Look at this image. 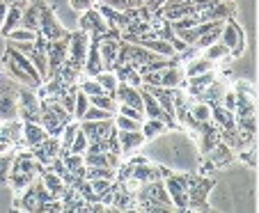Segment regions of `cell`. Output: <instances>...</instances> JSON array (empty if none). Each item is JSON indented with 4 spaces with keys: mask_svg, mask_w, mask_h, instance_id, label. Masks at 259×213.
<instances>
[{
    "mask_svg": "<svg viewBox=\"0 0 259 213\" xmlns=\"http://www.w3.org/2000/svg\"><path fill=\"white\" fill-rule=\"evenodd\" d=\"M78 25H80V30H85V32L90 34V37H101V34H106L108 30H110L108 21L103 19V14L97 10V7H90V10L80 12Z\"/></svg>",
    "mask_w": 259,
    "mask_h": 213,
    "instance_id": "9c48e42d",
    "label": "cell"
},
{
    "mask_svg": "<svg viewBox=\"0 0 259 213\" xmlns=\"http://www.w3.org/2000/svg\"><path fill=\"white\" fill-rule=\"evenodd\" d=\"M34 179H37L34 172H23V169H10V172H7V184H10V188L16 190V193H23Z\"/></svg>",
    "mask_w": 259,
    "mask_h": 213,
    "instance_id": "83f0119b",
    "label": "cell"
},
{
    "mask_svg": "<svg viewBox=\"0 0 259 213\" xmlns=\"http://www.w3.org/2000/svg\"><path fill=\"white\" fill-rule=\"evenodd\" d=\"M14 142H10L7 140V138H3L0 136V154H12V151H14Z\"/></svg>",
    "mask_w": 259,
    "mask_h": 213,
    "instance_id": "7dc6e473",
    "label": "cell"
},
{
    "mask_svg": "<svg viewBox=\"0 0 259 213\" xmlns=\"http://www.w3.org/2000/svg\"><path fill=\"white\" fill-rule=\"evenodd\" d=\"M140 131L145 136V140H154V138H161L167 131V121L158 119V117H145L140 124Z\"/></svg>",
    "mask_w": 259,
    "mask_h": 213,
    "instance_id": "4316f807",
    "label": "cell"
},
{
    "mask_svg": "<svg viewBox=\"0 0 259 213\" xmlns=\"http://www.w3.org/2000/svg\"><path fill=\"white\" fill-rule=\"evenodd\" d=\"M234 156H236V151L232 149V147H227L225 142L220 140L215 147H211L209 151L204 154V158L209 160L213 167H223V165H230L232 160H234Z\"/></svg>",
    "mask_w": 259,
    "mask_h": 213,
    "instance_id": "ac0fdd59",
    "label": "cell"
},
{
    "mask_svg": "<svg viewBox=\"0 0 259 213\" xmlns=\"http://www.w3.org/2000/svg\"><path fill=\"white\" fill-rule=\"evenodd\" d=\"M90 34L85 30H76L69 32V51H67V64H71L76 71L83 73L85 67V55H88V46H90Z\"/></svg>",
    "mask_w": 259,
    "mask_h": 213,
    "instance_id": "3957f363",
    "label": "cell"
},
{
    "mask_svg": "<svg viewBox=\"0 0 259 213\" xmlns=\"http://www.w3.org/2000/svg\"><path fill=\"white\" fill-rule=\"evenodd\" d=\"M211 121L218 126V131H232V129H236V115L232 110H227V108L218 106V103L211 110Z\"/></svg>",
    "mask_w": 259,
    "mask_h": 213,
    "instance_id": "d4e9b609",
    "label": "cell"
},
{
    "mask_svg": "<svg viewBox=\"0 0 259 213\" xmlns=\"http://www.w3.org/2000/svg\"><path fill=\"white\" fill-rule=\"evenodd\" d=\"M94 41H97V49H99V53H101L103 67H106V69H113L115 58H117V51H119V41H122V34H119V30L110 28L106 34H101V37H94Z\"/></svg>",
    "mask_w": 259,
    "mask_h": 213,
    "instance_id": "8992f818",
    "label": "cell"
},
{
    "mask_svg": "<svg viewBox=\"0 0 259 213\" xmlns=\"http://www.w3.org/2000/svg\"><path fill=\"white\" fill-rule=\"evenodd\" d=\"M232 55V51L227 49L225 44H223V41H213V44L211 46H206L204 49V58H209L211 62H220V60H225V58H230Z\"/></svg>",
    "mask_w": 259,
    "mask_h": 213,
    "instance_id": "d590c367",
    "label": "cell"
},
{
    "mask_svg": "<svg viewBox=\"0 0 259 213\" xmlns=\"http://www.w3.org/2000/svg\"><path fill=\"white\" fill-rule=\"evenodd\" d=\"M103 60H101V53L97 49V41L94 37L90 39V46H88V55H85V67H83V73L85 76H97L99 71H103Z\"/></svg>",
    "mask_w": 259,
    "mask_h": 213,
    "instance_id": "603a6c76",
    "label": "cell"
},
{
    "mask_svg": "<svg viewBox=\"0 0 259 213\" xmlns=\"http://www.w3.org/2000/svg\"><path fill=\"white\" fill-rule=\"evenodd\" d=\"M90 106H97L101 108V110H108V112H117V101H115L113 94H108V92H99L94 94V97H90Z\"/></svg>",
    "mask_w": 259,
    "mask_h": 213,
    "instance_id": "e575fe53",
    "label": "cell"
},
{
    "mask_svg": "<svg viewBox=\"0 0 259 213\" xmlns=\"http://www.w3.org/2000/svg\"><path fill=\"white\" fill-rule=\"evenodd\" d=\"M163 184H165V190L172 199V206L186 211V206H188V177L170 172V175L163 179Z\"/></svg>",
    "mask_w": 259,
    "mask_h": 213,
    "instance_id": "277c9868",
    "label": "cell"
},
{
    "mask_svg": "<svg viewBox=\"0 0 259 213\" xmlns=\"http://www.w3.org/2000/svg\"><path fill=\"white\" fill-rule=\"evenodd\" d=\"M239 158L243 160V163H248L250 167H257V145L248 147V149H241L239 151Z\"/></svg>",
    "mask_w": 259,
    "mask_h": 213,
    "instance_id": "ee69618b",
    "label": "cell"
},
{
    "mask_svg": "<svg viewBox=\"0 0 259 213\" xmlns=\"http://www.w3.org/2000/svg\"><path fill=\"white\" fill-rule=\"evenodd\" d=\"M220 41L227 46V49L232 51V55H241V51H243V30L239 28V23L236 21H232V16L225 21V25H223V32H220Z\"/></svg>",
    "mask_w": 259,
    "mask_h": 213,
    "instance_id": "8fae6325",
    "label": "cell"
},
{
    "mask_svg": "<svg viewBox=\"0 0 259 213\" xmlns=\"http://www.w3.org/2000/svg\"><path fill=\"white\" fill-rule=\"evenodd\" d=\"M101 3H106V0H101Z\"/></svg>",
    "mask_w": 259,
    "mask_h": 213,
    "instance_id": "f907efd6",
    "label": "cell"
},
{
    "mask_svg": "<svg viewBox=\"0 0 259 213\" xmlns=\"http://www.w3.org/2000/svg\"><path fill=\"white\" fill-rule=\"evenodd\" d=\"M186 82V76H184V67L179 64H170L161 71V88H167V90H175V88H181Z\"/></svg>",
    "mask_w": 259,
    "mask_h": 213,
    "instance_id": "cb8c5ba5",
    "label": "cell"
},
{
    "mask_svg": "<svg viewBox=\"0 0 259 213\" xmlns=\"http://www.w3.org/2000/svg\"><path fill=\"white\" fill-rule=\"evenodd\" d=\"M0 136L7 138L10 142H14V145H19L21 140H23V119H10V121H3V126H0Z\"/></svg>",
    "mask_w": 259,
    "mask_h": 213,
    "instance_id": "f546056e",
    "label": "cell"
},
{
    "mask_svg": "<svg viewBox=\"0 0 259 213\" xmlns=\"http://www.w3.org/2000/svg\"><path fill=\"white\" fill-rule=\"evenodd\" d=\"M30 154L34 156V160L37 163H41L46 167V165L51 163V160L55 158V156H60V151H62V145H60V138L58 136H46L44 140L39 142V145L34 147H28Z\"/></svg>",
    "mask_w": 259,
    "mask_h": 213,
    "instance_id": "30bf717a",
    "label": "cell"
},
{
    "mask_svg": "<svg viewBox=\"0 0 259 213\" xmlns=\"http://www.w3.org/2000/svg\"><path fill=\"white\" fill-rule=\"evenodd\" d=\"M49 136L46 133V129L39 124V121H23V145L25 147H34V145H39L44 138Z\"/></svg>",
    "mask_w": 259,
    "mask_h": 213,
    "instance_id": "484cf974",
    "label": "cell"
},
{
    "mask_svg": "<svg viewBox=\"0 0 259 213\" xmlns=\"http://www.w3.org/2000/svg\"><path fill=\"white\" fill-rule=\"evenodd\" d=\"M37 34H39L37 30H28V28H23V25H19V28H14L7 34V39H10V41H34Z\"/></svg>",
    "mask_w": 259,
    "mask_h": 213,
    "instance_id": "f35d334b",
    "label": "cell"
},
{
    "mask_svg": "<svg viewBox=\"0 0 259 213\" xmlns=\"http://www.w3.org/2000/svg\"><path fill=\"white\" fill-rule=\"evenodd\" d=\"M213 80H215V73H213V69H211V71H204V73H197V76H191L186 82H188V90H191L193 94H202Z\"/></svg>",
    "mask_w": 259,
    "mask_h": 213,
    "instance_id": "1f68e13d",
    "label": "cell"
},
{
    "mask_svg": "<svg viewBox=\"0 0 259 213\" xmlns=\"http://www.w3.org/2000/svg\"><path fill=\"white\" fill-rule=\"evenodd\" d=\"M94 3H97V0H69L71 10H76V12H85V10H90V7H94Z\"/></svg>",
    "mask_w": 259,
    "mask_h": 213,
    "instance_id": "bcb514c9",
    "label": "cell"
},
{
    "mask_svg": "<svg viewBox=\"0 0 259 213\" xmlns=\"http://www.w3.org/2000/svg\"><path fill=\"white\" fill-rule=\"evenodd\" d=\"M115 101L117 103H126V106H133L138 110H142V97H140V88H133L128 82H117V90H115Z\"/></svg>",
    "mask_w": 259,
    "mask_h": 213,
    "instance_id": "2e32d148",
    "label": "cell"
},
{
    "mask_svg": "<svg viewBox=\"0 0 259 213\" xmlns=\"http://www.w3.org/2000/svg\"><path fill=\"white\" fill-rule=\"evenodd\" d=\"M37 32H39L46 41H51V39H60V37H64V34H69V30L58 21V16H55V12L51 10L49 3H44V5H41Z\"/></svg>",
    "mask_w": 259,
    "mask_h": 213,
    "instance_id": "5b68a950",
    "label": "cell"
},
{
    "mask_svg": "<svg viewBox=\"0 0 259 213\" xmlns=\"http://www.w3.org/2000/svg\"><path fill=\"white\" fill-rule=\"evenodd\" d=\"M158 14L163 16V21H177L181 16L195 14V3L193 0H167Z\"/></svg>",
    "mask_w": 259,
    "mask_h": 213,
    "instance_id": "5bb4252c",
    "label": "cell"
},
{
    "mask_svg": "<svg viewBox=\"0 0 259 213\" xmlns=\"http://www.w3.org/2000/svg\"><path fill=\"white\" fill-rule=\"evenodd\" d=\"M211 69H213V62L209 58H191V62L184 67V76L191 78V76H197V73L211 71Z\"/></svg>",
    "mask_w": 259,
    "mask_h": 213,
    "instance_id": "836d02e7",
    "label": "cell"
},
{
    "mask_svg": "<svg viewBox=\"0 0 259 213\" xmlns=\"http://www.w3.org/2000/svg\"><path fill=\"white\" fill-rule=\"evenodd\" d=\"M19 117V82L10 76L0 78V121Z\"/></svg>",
    "mask_w": 259,
    "mask_h": 213,
    "instance_id": "7a4b0ae2",
    "label": "cell"
},
{
    "mask_svg": "<svg viewBox=\"0 0 259 213\" xmlns=\"http://www.w3.org/2000/svg\"><path fill=\"white\" fill-rule=\"evenodd\" d=\"M220 32H223V25H218V28H213V30H206L204 34H200V37L195 39V44H193V49L204 51L206 46H211L213 41H218V39H220Z\"/></svg>",
    "mask_w": 259,
    "mask_h": 213,
    "instance_id": "8d00e7d4",
    "label": "cell"
},
{
    "mask_svg": "<svg viewBox=\"0 0 259 213\" xmlns=\"http://www.w3.org/2000/svg\"><path fill=\"white\" fill-rule=\"evenodd\" d=\"M3 64H5V71H7V76L12 78V80H16L19 85H25V88H32V90H37L41 85L37 78H32L28 71H25L23 67H21L19 62H16L14 58H12L10 53L5 51V55H3Z\"/></svg>",
    "mask_w": 259,
    "mask_h": 213,
    "instance_id": "7c38bea8",
    "label": "cell"
},
{
    "mask_svg": "<svg viewBox=\"0 0 259 213\" xmlns=\"http://www.w3.org/2000/svg\"><path fill=\"white\" fill-rule=\"evenodd\" d=\"M140 97H142V112H145V117H158V119H165L167 124H170L172 119L163 112V108L158 106V101L154 99V94L149 92L145 85H140Z\"/></svg>",
    "mask_w": 259,
    "mask_h": 213,
    "instance_id": "44dd1931",
    "label": "cell"
},
{
    "mask_svg": "<svg viewBox=\"0 0 259 213\" xmlns=\"http://www.w3.org/2000/svg\"><path fill=\"white\" fill-rule=\"evenodd\" d=\"M117 131V129H115ZM117 142H119V151L122 154H131V151H136L140 145H145V136H142V131L138 129V131H117Z\"/></svg>",
    "mask_w": 259,
    "mask_h": 213,
    "instance_id": "7402d4cb",
    "label": "cell"
},
{
    "mask_svg": "<svg viewBox=\"0 0 259 213\" xmlns=\"http://www.w3.org/2000/svg\"><path fill=\"white\" fill-rule=\"evenodd\" d=\"M39 179H41V184L46 186V190H49V193L53 195L55 199H62V195L67 193V188H69L67 181H64L60 175H55L51 167H44V169H41V177H39Z\"/></svg>",
    "mask_w": 259,
    "mask_h": 213,
    "instance_id": "d6986e66",
    "label": "cell"
},
{
    "mask_svg": "<svg viewBox=\"0 0 259 213\" xmlns=\"http://www.w3.org/2000/svg\"><path fill=\"white\" fill-rule=\"evenodd\" d=\"M94 78H97V82L101 85L103 92L115 94V90H117V82H119V78H117V73H115V69H103V71H99Z\"/></svg>",
    "mask_w": 259,
    "mask_h": 213,
    "instance_id": "d6a6232c",
    "label": "cell"
},
{
    "mask_svg": "<svg viewBox=\"0 0 259 213\" xmlns=\"http://www.w3.org/2000/svg\"><path fill=\"white\" fill-rule=\"evenodd\" d=\"M39 108H41V110H39V119H37V121L44 126L49 136H60V131L64 129L67 119H62V117H60L55 110H51V108L46 106L41 99H39Z\"/></svg>",
    "mask_w": 259,
    "mask_h": 213,
    "instance_id": "9a60e30c",
    "label": "cell"
},
{
    "mask_svg": "<svg viewBox=\"0 0 259 213\" xmlns=\"http://www.w3.org/2000/svg\"><path fill=\"white\" fill-rule=\"evenodd\" d=\"M188 177V206L186 211H209V190L215 186L213 179H206L200 175H186Z\"/></svg>",
    "mask_w": 259,
    "mask_h": 213,
    "instance_id": "6da1fadb",
    "label": "cell"
},
{
    "mask_svg": "<svg viewBox=\"0 0 259 213\" xmlns=\"http://www.w3.org/2000/svg\"><path fill=\"white\" fill-rule=\"evenodd\" d=\"M23 5H25V3H14V5H7V14H5V21H3V28H0V34H5V37H7L12 30L21 25Z\"/></svg>",
    "mask_w": 259,
    "mask_h": 213,
    "instance_id": "f1b7e54d",
    "label": "cell"
},
{
    "mask_svg": "<svg viewBox=\"0 0 259 213\" xmlns=\"http://www.w3.org/2000/svg\"><path fill=\"white\" fill-rule=\"evenodd\" d=\"M39 97L32 88L19 85V119L23 121H37L39 119Z\"/></svg>",
    "mask_w": 259,
    "mask_h": 213,
    "instance_id": "ba28073f",
    "label": "cell"
},
{
    "mask_svg": "<svg viewBox=\"0 0 259 213\" xmlns=\"http://www.w3.org/2000/svg\"><path fill=\"white\" fill-rule=\"evenodd\" d=\"M149 92L154 94V99L158 101V106L163 108V112H165L170 119H175V103H172V90L167 88H147Z\"/></svg>",
    "mask_w": 259,
    "mask_h": 213,
    "instance_id": "4dcf8cb0",
    "label": "cell"
},
{
    "mask_svg": "<svg viewBox=\"0 0 259 213\" xmlns=\"http://www.w3.org/2000/svg\"><path fill=\"white\" fill-rule=\"evenodd\" d=\"M115 117V115H113ZM113 117L110 119H99V121H92V119H80V131L88 136V140H103V138L113 136L115 133V124H113Z\"/></svg>",
    "mask_w": 259,
    "mask_h": 213,
    "instance_id": "4fadbf2b",
    "label": "cell"
},
{
    "mask_svg": "<svg viewBox=\"0 0 259 213\" xmlns=\"http://www.w3.org/2000/svg\"><path fill=\"white\" fill-rule=\"evenodd\" d=\"M110 117H113V112L101 110V108H97V106H90L88 110H85L83 119H92V121H99V119H110Z\"/></svg>",
    "mask_w": 259,
    "mask_h": 213,
    "instance_id": "b9f144b4",
    "label": "cell"
},
{
    "mask_svg": "<svg viewBox=\"0 0 259 213\" xmlns=\"http://www.w3.org/2000/svg\"><path fill=\"white\" fill-rule=\"evenodd\" d=\"M30 62L34 64V69L39 71V76L49 78V60H46V39L41 37V34H37V39H34V51L28 55Z\"/></svg>",
    "mask_w": 259,
    "mask_h": 213,
    "instance_id": "e0dca14e",
    "label": "cell"
},
{
    "mask_svg": "<svg viewBox=\"0 0 259 213\" xmlns=\"http://www.w3.org/2000/svg\"><path fill=\"white\" fill-rule=\"evenodd\" d=\"M3 3H7V5H14V3H25V0H3Z\"/></svg>",
    "mask_w": 259,
    "mask_h": 213,
    "instance_id": "681fc988",
    "label": "cell"
},
{
    "mask_svg": "<svg viewBox=\"0 0 259 213\" xmlns=\"http://www.w3.org/2000/svg\"><path fill=\"white\" fill-rule=\"evenodd\" d=\"M12 165V154H0V184L7 181V172Z\"/></svg>",
    "mask_w": 259,
    "mask_h": 213,
    "instance_id": "f6af8a7d",
    "label": "cell"
},
{
    "mask_svg": "<svg viewBox=\"0 0 259 213\" xmlns=\"http://www.w3.org/2000/svg\"><path fill=\"white\" fill-rule=\"evenodd\" d=\"M88 136H85L83 131L78 129V133L73 136V140H71V145H69V149L67 151H71V154H85V149H88Z\"/></svg>",
    "mask_w": 259,
    "mask_h": 213,
    "instance_id": "60d3db41",
    "label": "cell"
},
{
    "mask_svg": "<svg viewBox=\"0 0 259 213\" xmlns=\"http://www.w3.org/2000/svg\"><path fill=\"white\" fill-rule=\"evenodd\" d=\"M5 14H7V3L0 0V28H3V21H5Z\"/></svg>",
    "mask_w": 259,
    "mask_h": 213,
    "instance_id": "c3c4849f",
    "label": "cell"
},
{
    "mask_svg": "<svg viewBox=\"0 0 259 213\" xmlns=\"http://www.w3.org/2000/svg\"><path fill=\"white\" fill-rule=\"evenodd\" d=\"M78 90H83L88 97H94V94H99V92H103L101 90V85L97 82V78L94 76H88V78H80L78 80Z\"/></svg>",
    "mask_w": 259,
    "mask_h": 213,
    "instance_id": "ab89813d",
    "label": "cell"
},
{
    "mask_svg": "<svg viewBox=\"0 0 259 213\" xmlns=\"http://www.w3.org/2000/svg\"><path fill=\"white\" fill-rule=\"evenodd\" d=\"M67 51H69V34L60 39H51L46 41V60H49V78L60 71L64 62H67ZM46 78V80H49Z\"/></svg>",
    "mask_w": 259,
    "mask_h": 213,
    "instance_id": "52a82bcc",
    "label": "cell"
},
{
    "mask_svg": "<svg viewBox=\"0 0 259 213\" xmlns=\"http://www.w3.org/2000/svg\"><path fill=\"white\" fill-rule=\"evenodd\" d=\"M117 112L124 115V117H131V119H138V121L145 119V112L138 110V108H133V106H126V103H117Z\"/></svg>",
    "mask_w": 259,
    "mask_h": 213,
    "instance_id": "7bdbcfd3",
    "label": "cell"
},
{
    "mask_svg": "<svg viewBox=\"0 0 259 213\" xmlns=\"http://www.w3.org/2000/svg\"><path fill=\"white\" fill-rule=\"evenodd\" d=\"M90 108V97L83 90H76V101H73V119L80 121L85 115V110Z\"/></svg>",
    "mask_w": 259,
    "mask_h": 213,
    "instance_id": "74e56055",
    "label": "cell"
},
{
    "mask_svg": "<svg viewBox=\"0 0 259 213\" xmlns=\"http://www.w3.org/2000/svg\"><path fill=\"white\" fill-rule=\"evenodd\" d=\"M46 0H25L23 5V14H21V25L28 30H37L39 25V14H41V5Z\"/></svg>",
    "mask_w": 259,
    "mask_h": 213,
    "instance_id": "ffe728a7",
    "label": "cell"
}]
</instances>
